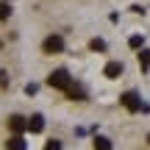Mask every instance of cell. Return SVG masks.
Masks as SVG:
<instances>
[{"mask_svg":"<svg viewBox=\"0 0 150 150\" xmlns=\"http://www.w3.org/2000/svg\"><path fill=\"white\" fill-rule=\"evenodd\" d=\"M47 83L53 86V89H70V72L67 70H56V72H50V78H47Z\"/></svg>","mask_w":150,"mask_h":150,"instance_id":"6da1fadb","label":"cell"},{"mask_svg":"<svg viewBox=\"0 0 150 150\" xmlns=\"http://www.w3.org/2000/svg\"><path fill=\"white\" fill-rule=\"evenodd\" d=\"M42 47H45V53H61L64 50V39L61 36H47Z\"/></svg>","mask_w":150,"mask_h":150,"instance_id":"7a4b0ae2","label":"cell"},{"mask_svg":"<svg viewBox=\"0 0 150 150\" xmlns=\"http://www.w3.org/2000/svg\"><path fill=\"white\" fill-rule=\"evenodd\" d=\"M122 106L131 108V111H139V108H142V100H139L136 92H125V95H122Z\"/></svg>","mask_w":150,"mask_h":150,"instance_id":"3957f363","label":"cell"},{"mask_svg":"<svg viewBox=\"0 0 150 150\" xmlns=\"http://www.w3.org/2000/svg\"><path fill=\"white\" fill-rule=\"evenodd\" d=\"M25 128H28V131H31V134H39V131H42V128H45V120H42V117H39V114H33V117H31V120H28V125H25Z\"/></svg>","mask_w":150,"mask_h":150,"instance_id":"277c9868","label":"cell"},{"mask_svg":"<svg viewBox=\"0 0 150 150\" xmlns=\"http://www.w3.org/2000/svg\"><path fill=\"white\" fill-rule=\"evenodd\" d=\"M6 150H25V139H22V136H11V139L6 142Z\"/></svg>","mask_w":150,"mask_h":150,"instance_id":"5b68a950","label":"cell"},{"mask_svg":"<svg viewBox=\"0 0 150 150\" xmlns=\"http://www.w3.org/2000/svg\"><path fill=\"white\" fill-rule=\"evenodd\" d=\"M106 75L108 78H120V75H122V64H120V61H111V64L106 67Z\"/></svg>","mask_w":150,"mask_h":150,"instance_id":"8992f818","label":"cell"},{"mask_svg":"<svg viewBox=\"0 0 150 150\" xmlns=\"http://www.w3.org/2000/svg\"><path fill=\"white\" fill-rule=\"evenodd\" d=\"M8 125H11V131H14V134H20V131L25 128L28 122H22V117H11V120H8Z\"/></svg>","mask_w":150,"mask_h":150,"instance_id":"52a82bcc","label":"cell"},{"mask_svg":"<svg viewBox=\"0 0 150 150\" xmlns=\"http://www.w3.org/2000/svg\"><path fill=\"white\" fill-rule=\"evenodd\" d=\"M95 150H111V142H108L106 136H97L95 139Z\"/></svg>","mask_w":150,"mask_h":150,"instance_id":"ba28073f","label":"cell"},{"mask_svg":"<svg viewBox=\"0 0 150 150\" xmlns=\"http://www.w3.org/2000/svg\"><path fill=\"white\" fill-rule=\"evenodd\" d=\"M67 95H70L72 100H83V92H81L78 86H72V83H70V89H67Z\"/></svg>","mask_w":150,"mask_h":150,"instance_id":"9c48e42d","label":"cell"},{"mask_svg":"<svg viewBox=\"0 0 150 150\" xmlns=\"http://www.w3.org/2000/svg\"><path fill=\"white\" fill-rule=\"evenodd\" d=\"M139 64H142V70H147V67H150V53H147V50H142V53H139Z\"/></svg>","mask_w":150,"mask_h":150,"instance_id":"30bf717a","label":"cell"},{"mask_svg":"<svg viewBox=\"0 0 150 150\" xmlns=\"http://www.w3.org/2000/svg\"><path fill=\"white\" fill-rule=\"evenodd\" d=\"M45 150H61V142L59 139H50L47 145H45Z\"/></svg>","mask_w":150,"mask_h":150,"instance_id":"8fae6325","label":"cell"},{"mask_svg":"<svg viewBox=\"0 0 150 150\" xmlns=\"http://www.w3.org/2000/svg\"><path fill=\"white\" fill-rule=\"evenodd\" d=\"M92 50H106V42L103 39H92Z\"/></svg>","mask_w":150,"mask_h":150,"instance_id":"7c38bea8","label":"cell"},{"mask_svg":"<svg viewBox=\"0 0 150 150\" xmlns=\"http://www.w3.org/2000/svg\"><path fill=\"white\" fill-rule=\"evenodd\" d=\"M11 14V8H8V3H0V20H6V17Z\"/></svg>","mask_w":150,"mask_h":150,"instance_id":"4fadbf2b","label":"cell"}]
</instances>
